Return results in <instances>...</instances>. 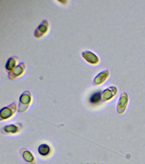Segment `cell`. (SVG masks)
Returning a JSON list of instances; mask_svg holds the SVG:
<instances>
[{"instance_id":"obj_2","label":"cell","mask_w":145,"mask_h":164,"mask_svg":"<svg viewBox=\"0 0 145 164\" xmlns=\"http://www.w3.org/2000/svg\"><path fill=\"white\" fill-rule=\"evenodd\" d=\"M100 99V94L99 92H96L92 95L90 98L91 103H96L99 102Z\"/></svg>"},{"instance_id":"obj_1","label":"cell","mask_w":145,"mask_h":164,"mask_svg":"<svg viewBox=\"0 0 145 164\" xmlns=\"http://www.w3.org/2000/svg\"><path fill=\"white\" fill-rule=\"evenodd\" d=\"M50 151V148L48 145L43 144L40 145L38 149V152L40 153V154L43 155H46Z\"/></svg>"}]
</instances>
